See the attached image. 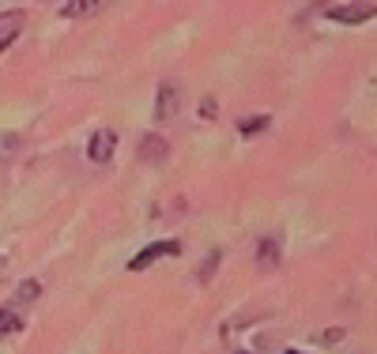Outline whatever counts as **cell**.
I'll return each mask as SVG.
<instances>
[{
  "mask_svg": "<svg viewBox=\"0 0 377 354\" xmlns=\"http://www.w3.org/2000/svg\"><path fill=\"white\" fill-rule=\"evenodd\" d=\"M344 335H347L344 328H328L325 335H321V339H325V343H328V347H332V343H336V339H344Z\"/></svg>",
  "mask_w": 377,
  "mask_h": 354,
  "instance_id": "obj_12",
  "label": "cell"
},
{
  "mask_svg": "<svg viewBox=\"0 0 377 354\" xmlns=\"http://www.w3.org/2000/svg\"><path fill=\"white\" fill-rule=\"evenodd\" d=\"M283 354H298V351H283Z\"/></svg>",
  "mask_w": 377,
  "mask_h": 354,
  "instance_id": "obj_15",
  "label": "cell"
},
{
  "mask_svg": "<svg viewBox=\"0 0 377 354\" xmlns=\"http://www.w3.org/2000/svg\"><path fill=\"white\" fill-rule=\"evenodd\" d=\"M114 147H117V132L114 128H98V132L91 136V144H87V158L95 166H106L109 158H114Z\"/></svg>",
  "mask_w": 377,
  "mask_h": 354,
  "instance_id": "obj_3",
  "label": "cell"
},
{
  "mask_svg": "<svg viewBox=\"0 0 377 354\" xmlns=\"http://www.w3.org/2000/svg\"><path fill=\"white\" fill-rule=\"evenodd\" d=\"M15 42V31H8V34H0V53H4L8 49V45H12Z\"/></svg>",
  "mask_w": 377,
  "mask_h": 354,
  "instance_id": "obj_14",
  "label": "cell"
},
{
  "mask_svg": "<svg viewBox=\"0 0 377 354\" xmlns=\"http://www.w3.org/2000/svg\"><path fill=\"white\" fill-rule=\"evenodd\" d=\"M256 264H261L264 272L279 264V241H275V238H264V241H261V249H256Z\"/></svg>",
  "mask_w": 377,
  "mask_h": 354,
  "instance_id": "obj_6",
  "label": "cell"
},
{
  "mask_svg": "<svg viewBox=\"0 0 377 354\" xmlns=\"http://www.w3.org/2000/svg\"><path fill=\"white\" fill-rule=\"evenodd\" d=\"M38 294H42V283H38V279H23V283H20V291H15V302L26 305V302H34Z\"/></svg>",
  "mask_w": 377,
  "mask_h": 354,
  "instance_id": "obj_8",
  "label": "cell"
},
{
  "mask_svg": "<svg viewBox=\"0 0 377 354\" xmlns=\"http://www.w3.org/2000/svg\"><path fill=\"white\" fill-rule=\"evenodd\" d=\"M268 125H272L268 117H245V121H238V132H242V136H256V132H264Z\"/></svg>",
  "mask_w": 377,
  "mask_h": 354,
  "instance_id": "obj_10",
  "label": "cell"
},
{
  "mask_svg": "<svg viewBox=\"0 0 377 354\" xmlns=\"http://www.w3.org/2000/svg\"><path fill=\"white\" fill-rule=\"evenodd\" d=\"M219 264H223V253H219V249H211V253L204 256V264H200L197 279H200V283H208V279L215 275V268H219Z\"/></svg>",
  "mask_w": 377,
  "mask_h": 354,
  "instance_id": "obj_9",
  "label": "cell"
},
{
  "mask_svg": "<svg viewBox=\"0 0 377 354\" xmlns=\"http://www.w3.org/2000/svg\"><path fill=\"white\" fill-rule=\"evenodd\" d=\"M332 23H370L377 20V4H332L328 8Z\"/></svg>",
  "mask_w": 377,
  "mask_h": 354,
  "instance_id": "obj_2",
  "label": "cell"
},
{
  "mask_svg": "<svg viewBox=\"0 0 377 354\" xmlns=\"http://www.w3.org/2000/svg\"><path fill=\"white\" fill-rule=\"evenodd\" d=\"M200 114H204V117H215V98H204V102H200Z\"/></svg>",
  "mask_w": 377,
  "mask_h": 354,
  "instance_id": "obj_13",
  "label": "cell"
},
{
  "mask_svg": "<svg viewBox=\"0 0 377 354\" xmlns=\"http://www.w3.org/2000/svg\"><path fill=\"white\" fill-rule=\"evenodd\" d=\"M178 253H181V241H174V238H167V241H151V245H144L140 253L128 260V272H144V268H151L159 256H178Z\"/></svg>",
  "mask_w": 377,
  "mask_h": 354,
  "instance_id": "obj_1",
  "label": "cell"
},
{
  "mask_svg": "<svg viewBox=\"0 0 377 354\" xmlns=\"http://www.w3.org/2000/svg\"><path fill=\"white\" fill-rule=\"evenodd\" d=\"M178 83H159V91H155V121H170L178 114Z\"/></svg>",
  "mask_w": 377,
  "mask_h": 354,
  "instance_id": "obj_4",
  "label": "cell"
},
{
  "mask_svg": "<svg viewBox=\"0 0 377 354\" xmlns=\"http://www.w3.org/2000/svg\"><path fill=\"white\" fill-rule=\"evenodd\" d=\"M242 354H245V351H242Z\"/></svg>",
  "mask_w": 377,
  "mask_h": 354,
  "instance_id": "obj_16",
  "label": "cell"
},
{
  "mask_svg": "<svg viewBox=\"0 0 377 354\" xmlns=\"http://www.w3.org/2000/svg\"><path fill=\"white\" fill-rule=\"evenodd\" d=\"M170 155V144H167V136H159V132H147L140 139V162H162V158Z\"/></svg>",
  "mask_w": 377,
  "mask_h": 354,
  "instance_id": "obj_5",
  "label": "cell"
},
{
  "mask_svg": "<svg viewBox=\"0 0 377 354\" xmlns=\"http://www.w3.org/2000/svg\"><path fill=\"white\" fill-rule=\"evenodd\" d=\"M15 328H20V316L12 309H0V335H12Z\"/></svg>",
  "mask_w": 377,
  "mask_h": 354,
  "instance_id": "obj_11",
  "label": "cell"
},
{
  "mask_svg": "<svg viewBox=\"0 0 377 354\" xmlns=\"http://www.w3.org/2000/svg\"><path fill=\"white\" fill-rule=\"evenodd\" d=\"M91 12H98V4H91V0H68V4H61V15L64 20H76V15H91Z\"/></svg>",
  "mask_w": 377,
  "mask_h": 354,
  "instance_id": "obj_7",
  "label": "cell"
}]
</instances>
